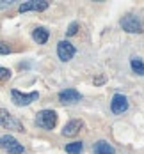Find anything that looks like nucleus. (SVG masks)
<instances>
[{
  "label": "nucleus",
  "instance_id": "1",
  "mask_svg": "<svg viewBox=\"0 0 144 154\" xmlns=\"http://www.w3.org/2000/svg\"><path fill=\"white\" fill-rule=\"evenodd\" d=\"M36 124L41 129L52 131L57 126V112L55 110H41L36 113Z\"/></svg>",
  "mask_w": 144,
  "mask_h": 154
},
{
  "label": "nucleus",
  "instance_id": "2",
  "mask_svg": "<svg viewBox=\"0 0 144 154\" xmlns=\"http://www.w3.org/2000/svg\"><path fill=\"white\" fill-rule=\"evenodd\" d=\"M119 25H121V29L128 34H142L144 32V23L142 20L139 18V16L135 14H126L121 18V21H119Z\"/></svg>",
  "mask_w": 144,
  "mask_h": 154
},
{
  "label": "nucleus",
  "instance_id": "3",
  "mask_svg": "<svg viewBox=\"0 0 144 154\" xmlns=\"http://www.w3.org/2000/svg\"><path fill=\"white\" fill-rule=\"evenodd\" d=\"M0 126H2V128H5V129L20 131V133H21V131H25L23 124L20 122L14 115H11L7 110H4V108H0Z\"/></svg>",
  "mask_w": 144,
  "mask_h": 154
},
{
  "label": "nucleus",
  "instance_id": "4",
  "mask_svg": "<svg viewBox=\"0 0 144 154\" xmlns=\"http://www.w3.org/2000/svg\"><path fill=\"white\" fill-rule=\"evenodd\" d=\"M0 147L9 154H23L25 152V147L11 135H4L0 137Z\"/></svg>",
  "mask_w": 144,
  "mask_h": 154
},
{
  "label": "nucleus",
  "instance_id": "5",
  "mask_svg": "<svg viewBox=\"0 0 144 154\" xmlns=\"http://www.w3.org/2000/svg\"><path fill=\"white\" fill-rule=\"evenodd\" d=\"M37 97H39V92H36V91L29 92V94H23L20 91H16V89L11 91V99H13V103L16 106H29L30 103L37 101Z\"/></svg>",
  "mask_w": 144,
  "mask_h": 154
},
{
  "label": "nucleus",
  "instance_id": "6",
  "mask_svg": "<svg viewBox=\"0 0 144 154\" xmlns=\"http://www.w3.org/2000/svg\"><path fill=\"white\" fill-rule=\"evenodd\" d=\"M75 53H77V50H75V46H73L69 41L64 39V41H59V43H57V57L62 62L71 60V59L75 57Z\"/></svg>",
  "mask_w": 144,
  "mask_h": 154
},
{
  "label": "nucleus",
  "instance_id": "7",
  "mask_svg": "<svg viewBox=\"0 0 144 154\" xmlns=\"http://www.w3.org/2000/svg\"><path fill=\"white\" fill-rule=\"evenodd\" d=\"M48 7H50V2H46V0H29V2L20 4L18 11L20 13H27V11H37V13H41V11H46Z\"/></svg>",
  "mask_w": 144,
  "mask_h": 154
},
{
  "label": "nucleus",
  "instance_id": "8",
  "mask_svg": "<svg viewBox=\"0 0 144 154\" xmlns=\"http://www.w3.org/2000/svg\"><path fill=\"white\" fill-rule=\"evenodd\" d=\"M110 110H112V113H116V115L125 113L128 110L126 96H123V94H114V96H112V101H110Z\"/></svg>",
  "mask_w": 144,
  "mask_h": 154
},
{
  "label": "nucleus",
  "instance_id": "9",
  "mask_svg": "<svg viewBox=\"0 0 144 154\" xmlns=\"http://www.w3.org/2000/svg\"><path fill=\"white\" fill-rule=\"evenodd\" d=\"M82 99V94L77 91V89H64L59 92V101L62 105H75Z\"/></svg>",
  "mask_w": 144,
  "mask_h": 154
},
{
  "label": "nucleus",
  "instance_id": "10",
  "mask_svg": "<svg viewBox=\"0 0 144 154\" xmlns=\"http://www.w3.org/2000/svg\"><path fill=\"white\" fill-rule=\"evenodd\" d=\"M82 128H84V122L78 121V119H73V121H69V122L62 128V135L64 137H75Z\"/></svg>",
  "mask_w": 144,
  "mask_h": 154
},
{
  "label": "nucleus",
  "instance_id": "11",
  "mask_svg": "<svg viewBox=\"0 0 144 154\" xmlns=\"http://www.w3.org/2000/svg\"><path fill=\"white\" fill-rule=\"evenodd\" d=\"M93 154H116V151L107 140H98L93 147Z\"/></svg>",
  "mask_w": 144,
  "mask_h": 154
},
{
  "label": "nucleus",
  "instance_id": "12",
  "mask_svg": "<svg viewBox=\"0 0 144 154\" xmlns=\"http://www.w3.org/2000/svg\"><path fill=\"white\" fill-rule=\"evenodd\" d=\"M48 37H50V32H48L45 27H37V29L32 30V39H34L37 45H45L48 41Z\"/></svg>",
  "mask_w": 144,
  "mask_h": 154
},
{
  "label": "nucleus",
  "instance_id": "13",
  "mask_svg": "<svg viewBox=\"0 0 144 154\" xmlns=\"http://www.w3.org/2000/svg\"><path fill=\"white\" fill-rule=\"evenodd\" d=\"M64 151L68 154H82L84 143H82V142H71V143H68V145L64 147Z\"/></svg>",
  "mask_w": 144,
  "mask_h": 154
},
{
  "label": "nucleus",
  "instance_id": "14",
  "mask_svg": "<svg viewBox=\"0 0 144 154\" xmlns=\"http://www.w3.org/2000/svg\"><path fill=\"white\" fill-rule=\"evenodd\" d=\"M130 66H132L133 73H137L139 76H142V75H144V62L141 60L139 57H133V59L130 60Z\"/></svg>",
  "mask_w": 144,
  "mask_h": 154
},
{
  "label": "nucleus",
  "instance_id": "15",
  "mask_svg": "<svg viewBox=\"0 0 144 154\" xmlns=\"http://www.w3.org/2000/svg\"><path fill=\"white\" fill-rule=\"evenodd\" d=\"M77 30H78V23L77 21H71L69 27H68V30H66V35H75Z\"/></svg>",
  "mask_w": 144,
  "mask_h": 154
},
{
  "label": "nucleus",
  "instance_id": "16",
  "mask_svg": "<svg viewBox=\"0 0 144 154\" xmlns=\"http://www.w3.org/2000/svg\"><path fill=\"white\" fill-rule=\"evenodd\" d=\"M9 53H11V46H9V43L0 41V55H9Z\"/></svg>",
  "mask_w": 144,
  "mask_h": 154
},
{
  "label": "nucleus",
  "instance_id": "17",
  "mask_svg": "<svg viewBox=\"0 0 144 154\" xmlns=\"http://www.w3.org/2000/svg\"><path fill=\"white\" fill-rule=\"evenodd\" d=\"M9 78H11V69H7V67H2V66H0V82L9 80Z\"/></svg>",
  "mask_w": 144,
  "mask_h": 154
},
{
  "label": "nucleus",
  "instance_id": "18",
  "mask_svg": "<svg viewBox=\"0 0 144 154\" xmlns=\"http://www.w3.org/2000/svg\"><path fill=\"white\" fill-rule=\"evenodd\" d=\"M13 5V0H0V9H7Z\"/></svg>",
  "mask_w": 144,
  "mask_h": 154
}]
</instances>
